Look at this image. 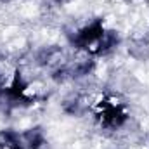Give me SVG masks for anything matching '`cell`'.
Listing matches in <instances>:
<instances>
[{
  "instance_id": "cell-1",
  "label": "cell",
  "mask_w": 149,
  "mask_h": 149,
  "mask_svg": "<svg viewBox=\"0 0 149 149\" xmlns=\"http://www.w3.org/2000/svg\"><path fill=\"white\" fill-rule=\"evenodd\" d=\"M2 2H10V0H2Z\"/></svg>"
}]
</instances>
